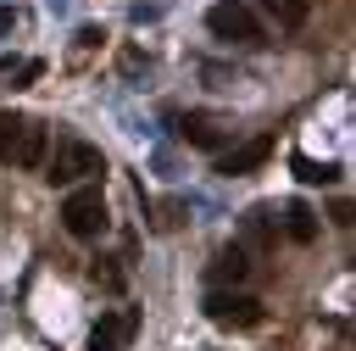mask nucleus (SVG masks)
I'll use <instances>...</instances> for the list:
<instances>
[{
    "label": "nucleus",
    "mask_w": 356,
    "mask_h": 351,
    "mask_svg": "<svg viewBox=\"0 0 356 351\" xmlns=\"http://www.w3.org/2000/svg\"><path fill=\"white\" fill-rule=\"evenodd\" d=\"M44 178L50 184H83V178H100L106 173V156H100V145H89V139H61L56 145V156H44Z\"/></svg>",
    "instance_id": "obj_1"
},
{
    "label": "nucleus",
    "mask_w": 356,
    "mask_h": 351,
    "mask_svg": "<svg viewBox=\"0 0 356 351\" xmlns=\"http://www.w3.org/2000/svg\"><path fill=\"white\" fill-rule=\"evenodd\" d=\"M61 228H67L72 240L106 234V195H100V184H78V189L61 201Z\"/></svg>",
    "instance_id": "obj_2"
},
{
    "label": "nucleus",
    "mask_w": 356,
    "mask_h": 351,
    "mask_svg": "<svg viewBox=\"0 0 356 351\" xmlns=\"http://www.w3.org/2000/svg\"><path fill=\"white\" fill-rule=\"evenodd\" d=\"M206 28H211L217 39H228V45H256V39H261V17H256V6H245V0H217V6L206 11Z\"/></svg>",
    "instance_id": "obj_3"
},
{
    "label": "nucleus",
    "mask_w": 356,
    "mask_h": 351,
    "mask_svg": "<svg viewBox=\"0 0 356 351\" xmlns=\"http://www.w3.org/2000/svg\"><path fill=\"white\" fill-rule=\"evenodd\" d=\"M206 318L222 323V329H256L267 318V306L256 295H245V290H211L206 295Z\"/></svg>",
    "instance_id": "obj_4"
},
{
    "label": "nucleus",
    "mask_w": 356,
    "mask_h": 351,
    "mask_svg": "<svg viewBox=\"0 0 356 351\" xmlns=\"http://www.w3.org/2000/svg\"><path fill=\"white\" fill-rule=\"evenodd\" d=\"M267 156H273V134H256V139L222 150V156H217V173H222V178H245V173H256Z\"/></svg>",
    "instance_id": "obj_5"
},
{
    "label": "nucleus",
    "mask_w": 356,
    "mask_h": 351,
    "mask_svg": "<svg viewBox=\"0 0 356 351\" xmlns=\"http://www.w3.org/2000/svg\"><path fill=\"white\" fill-rule=\"evenodd\" d=\"M134 329H139V318L122 306V312H100V323L89 329V351H122L128 340H134Z\"/></svg>",
    "instance_id": "obj_6"
},
{
    "label": "nucleus",
    "mask_w": 356,
    "mask_h": 351,
    "mask_svg": "<svg viewBox=\"0 0 356 351\" xmlns=\"http://www.w3.org/2000/svg\"><path fill=\"white\" fill-rule=\"evenodd\" d=\"M178 134H184L195 150H222V139H228V117H217V111H189Z\"/></svg>",
    "instance_id": "obj_7"
},
{
    "label": "nucleus",
    "mask_w": 356,
    "mask_h": 351,
    "mask_svg": "<svg viewBox=\"0 0 356 351\" xmlns=\"http://www.w3.org/2000/svg\"><path fill=\"white\" fill-rule=\"evenodd\" d=\"M44 156H50V134H44L39 123H22V134H17L11 150H6V162H11V167H44Z\"/></svg>",
    "instance_id": "obj_8"
},
{
    "label": "nucleus",
    "mask_w": 356,
    "mask_h": 351,
    "mask_svg": "<svg viewBox=\"0 0 356 351\" xmlns=\"http://www.w3.org/2000/svg\"><path fill=\"white\" fill-rule=\"evenodd\" d=\"M250 267H256L250 251H245V245H228V251H217V262H211V284H217V290H228V284L239 290V284L250 279Z\"/></svg>",
    "instance_id": "obj_9"
},
{
    "label": "nucleus",
    "mask_w": 356,
    "mask_h": 351,
    "mask_svg": "<svg viewBox=\"0 0 356 351\" xmlns=\"http://www.w3.org/2000/svg\"><path fill=\"white\" fill-rule=\"evenodd\" d=\"M284 234H289L295 245H312V240H317V217H312V206L289 201V206H284Z\"/></svg>",
    "instance_id": "obj_10"
},
{
    "label": "nucleus",
    "mask_w": 356,
    "mask_h": 351,
    "mask_svg": "<svg viewBox=\"0 0 356 351\" xmlns=\"http://www.w3.org/2000/svg\"><path fill=\"white\" fill-rule=\"evenodd\" d=\"M261 11H267L278 28H306V17H312V0H261Z\"/></svg>",
    "instance_id": "obj_11"
},
{
    "label": "nucleus",
    "mask_w": 356,
    "mask_h": 351,
    "mask_svg": "<svg viewBox=\"0 0 356 351\" xmlns=\"http://www.w3.org/2000/svg\"><path fill=\"white\" fill-rule=\"evenodd\" d=\"M39 72H44V61H33V56H0V78H11V89H28Z\"/></svg>",
    "instance_id": "obj_12"
},
{
    "label": "nucleus",
    "mask_w": 356,
    "mask_h": 351,
    "mask_svg": "<svg viewBox=\"0 0 356 351\" xmlns=\"http://www.w3.org/2000/svg\"><path fill=\"white\" fill-rule=\"evenodd\" d=\"M295 178H300V184H339V162H312V156H295Z\"/></svg>",
    "instance_id": "obj_13"
},
{
    "label": "nucleus",
    "mask_w": 356,
    "mask_h": 351,
    "mask_svg": "<svg viewBox=\"0 0 356 351\" xmlns=\"http://www.w3.org/2000/svg\"><path fill=\"white\" fill-rule=\"evenodd\" d=\"M245 228H250V240H256V245H267V240L278 234V223H273V206H250V212H245Z\"/></svg>",
    "instance_id": "obj_14"
},
{
    "label": "nucleus",
    "mask_w": 356,
    "mask_h": 351,
    "mask_svg": "<svg viewBox=\"0 0 356 351\" xmlns=\"http://www.w3.org/2000/svg\"><path fill=\"white\" fill-rule=\"evenodd\" d=\"M22 123H28L22 111H0V162H6V150H11V139L22 134Z\"/></svg>",
    "instance_id": "obj_15"
}]
</instances>
